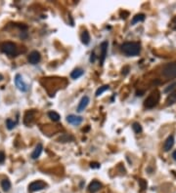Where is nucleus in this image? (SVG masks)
I'll return each instance as SVG.
<instances>
[{"mask_svg": "<svg viewBox=\"0 0 176 193\" xmlns=\"http://www.w3.org/2000/svg\"><path fill=\"white\" fill-rule=\"evenodd\" d=\"M121 51L128 57H135L141 52V46L137 42H125L121 45Z\"/></svg>", "mask_w": 176, "mask_h": 193, "instance_id": "1", "label": "nucleus"}, {"mask_svg": "<svg viewBox=\"0 0 176 193\" xmlns=\"http://www.w3.org/2000/svg\"><path fill=\"white\" fill-rule=\"evenodd\" d=\"M159 101V92L158 90H156L146 99L145 106L148 107V108H153V107H155L158 104Z\"/></svg>", "mask_w": 176, "mask_h": 193, "instance_id": "2", "label": "nucleus"}, {"mask_svg": "<svg viewBox=\"0 0 176 193\" xmlns=\"http://www.w3.org/2000/svg\"><path fill=\"white\" fill-rule=\"evenodd\" d=\"M162 75L166 78L176 77V63H167L162 68Z\"/></svg>", "mask_w": 176, "mask_h": 193, "instance_id": "3", "label": "nucleus"}, {"mask_svg": "<svg viewBox=\"0 0 176 193\" xmlns=\"http://www.w3.org/2000/svg\"><path fill=\"white\" fill-rule=\"evenodd\" d=\"M0 49H1L2 53L6 54V55H9V56H15L16 52H17V46H16V44L13 42H4L3 44L1 45Z\"/></svg>", "mask_w": 176, "mask_h": 193, "instance_id": "4", "label": "nucleus"}, {"mask_svg": "<svg viewBox=\"0 0 176 193\" xmlns=\"http://www.w3.org/2000/svg\"><path fill=\"white\" fill-rule=\"evenodd\" d=\"M47 186V184L45 183L44 181H35L33 182H31L28 186V190L30 192H35V191H39V190L44 189L45 187Z\"/></svg>", "mask_w": 176, "mask_h": 193, "instance_id": "5", "label": "nucleus"}, {"mask_svg": "<svg viewBox=\"0 0 176 193\" xmlns=\"http://www.w3.org/2000/svg\"><path fill=\"white\" fill-rule=\"evenodd\" d=\"M15 85H16V87H17L20 91H22V92H26V91L28 90V85L24 82L23 77L21 76L20 74H17L15 76Z\"/></svg>", "mask_w": 176, "mask_h": 193, "instance_id": "6", "label": "nucleus"}, {"mask_svg": "<svg viewBox=\"0 0 176 193\" xmlns=\"http://www.w3.org/2000/svg\"><path fill=\"white\" fill-rule=\"evenodd\" d=\"M67 121H68V123H70V124L73 125V126H78L81 124L82 121H83V118H82L81 116H77V115L71 114L67 117Z\"/></svg>", "mask_w": 176, "mask_h": 193, "instance_id": "7", "label": "nucleus"}, {"mask_svg": "<svg viewBox=\"0 0 176 193\" xmlns=\"http://www.w3.org/2000/svg\"><path fill=\"white\" fill-rule=\"evenodd\" d=\"M41 60V56H40V53L37 52V51H33L30 54H29L28 56V61L29 63L31 64H37Z\"/></svg>", "mask_w": 176, "mask_h": 193, "instance_id": "8", "label": "nucleus"}, {"mask_svg": "<svg viewBox=\"0 0 176 193\" xmlns=\"http://www.w3.org/2000/svg\"><path fill=\"white\" fill-rule=\"evenodd\" d=\"M89 103H90L89 96H82L80 101H79V103H78V106H77V111H78V112H82V111H83L84 109L88 106Z\"/></svg>", "mask_w": 176, "mask_h": 193, "instance_id": "9", "label": "nucleus"}, {"mask_svg": "<svg viewBox=\"0 0 176 193\" xmlns=\"http://www.w3.org/2000/svg\"><path fill=\"white\" fill-rule=\"evenodd\" d=\"M101 188H102V183L98 181H93L88 186V189L91 193H96L97 191H99Z\"/></svg>", "mask_w": 176, "mask_h": 193, "instance_id": "10", "label": "nucleus"}, {"mask_svg": "<svg viewBox=\"0 0 176 193\" xmlns=\"http://www.w3.org/2000/svg\"><path fill=\"white\" fill-rule=\"evenodd\" d=\"M108 41H104L101 44V64L104 63L105 59L107 57V52H108Z\"/></svg>", "mask_w": 176, "mask_h": 193, "instance_id": "11", "label": "nucleus"}, {"mask_svg": "<svg viewBox=\"0 0 176 193\" xmlns=\"http://www.w3.org/2000/svg\"><path fill=\"white\" fill-rule=\"evenodd\" d=\"M173 145H174V138H173V136H169L164 143V151H169V150L172 148Z\"/></svg>", "mask_w": 176, "mask_h": 193, "instance_id": "12", "label": "nucleus"}, {"mask_svg": "<svg viewBox=\"0 0 176 193\" xmlns=\"http://www.w3.org/2000/svg\"><path fill=\"white\" fill-rule=\"evenodd\" d=\"M42 149H43V146H42L41 143H38L35 147V149L33 150V152L31 153V158L33 159H37L39 156H40L41 152H42Z\"/></svg>", "mask_w": 176, "mask_h": 193, "instance_id": "13", "label": "nucleus"}, {"mask_svg": "<svg viewBox=\"0 0 176 193\" xmlns=\"http://www.w3.org/2000/svg\"><path fill=\"white\" fill-rule=\"evenodd\" d=\"M83 73H84V71L82 68H76L73 71H71V77L73 79H78L79 77H81L82 75H83Z\"/></svg>", "mask_w": 176, "mask_h": 193, "instance_id": "14", "label": "nucleus"}, {"mask_svg": "<svg viewBox=\"0 0 176 193\" xmlns=\"http://www.w3.org/2000/svg\"><path fill=\"white\" fill-rule=\"evenodd\" d=\"M81 41L83 43L84 45H88L90 42V35H89V32L87 30H84L81 33Z\"/></svg>", "mask_w": 176, "mask_h": 193, "instance_id": "15", "label": "nucleus"}, {"mask_svg": "<svg viewBox=\"0 0 176 193\" xmlns=\"http://www.w3.org/2000/svg\"><path fill=\"white\" fill-rule=\"evenodd\" d=\"M144 20H145V15L144 14H137V15H135L134 17H133L132 21H131V25L134 26L135 23H140V21H143Z\"/></svg>", "mask_w": 176, "mask_h": 193, "instance_id": "16", "label": "nucleus"}, {"mask_svg": "<svg viewBox=\"0 0 176 193\" xmlns=\"http://www.w3.org/2000/svg\"><path fill=\"white\" fill-rule=\"evenodd\" d=\"M176 103V92L170 94L168 98L166 99V104L167 105H172Z\"/></svg>", "mask_w": 176, "mask_h": 193, "instance_id": "17", "label": "nucleus"}, {"mask_svg": "<svg viewBox=\"0 0 176 193\" xmlns=\"http://www.w3.org/2000/svg\"><path fill=\"white\" fill-rule=\"evenodd\" d=\"M48 116H49V118L51 120H53V121L57 122L60 120V115H59V113H57L56 111H49L48 112Z\"/></svg>", "mask_w": 176, "mask_h": 193, "instance_id": "18", "label": "nucleus"}, {"mask_svg": "<svg viewBox=\"0 0 176 193\" xmlns=\"http://www.w3.org/2000/svg\"><path fill=\"white\" fill-rule=\"evenodd\" d=\"M1 186H2V188L5 190V191H8V190L11 188V182H10L9 179H3V181H1Z\"/></svg>", "mask_w": 176, "mask_h": 193, "instance_id": "19", "label": "nucleus"}, {"mask_svg": "<svg viewBox=\"0 0 176 193\" xmlns=\"http://www.w3.org/2000/svg\"><path fill=\"white\" fill-rule=\"evenodd\" d=\"M108 90H110V86H109V85H104V86L100 87L99 89L96 91L95 95H96V96H99L100 95H102L103 93H105L106 91H108Z\"/></svg>", "mask_w": 176, "mask_h": 193, "instance_id": "20", "label": "nucleus"}, {"mask_svg": "<svg viewBox=\"0 0 176 193\" xmlns=\"http://www.w3.org/2000/svg\"><path fill=\"white\" fill-rule=\"evenodd\" d=\"M132 129H133V131H134L135 133H137V134H139V133L142 132V126H141L139 123H137V122L133 123Z\"/></svg>", "mask_w": 176, "mask_h": 193, "instance_id": "21", "label": "nucleus"}, {"mask_svg": "<svg viewBox=\"0 0 176 193\" xmlns=\"http://www.w3.org/2000/svg\"><path fill=\"white\" fill-rule=\"evenodd\" d=\"M6 126H7L8 130H13V129L15 128V126H16V122H14L12 119H10L9 118V119L6 120Z\"/></svg>", "mask_w": 176, "mask_h": 193, "instance_id": "22", "label": "nucleus"}, {"mask_svg": "<svg viewBox=\"0 0 176 193\" xmlns=\"http://www.w3.org/2000/svg\"><path fill=\"white\" fill-rule=\"evenodd\" d=\"M175 88H176V83H173V84L169 85L167 88H165L164 92L165 94H167V93H169V92H171V91H173V90L175 89Z\"/></svg>", "mask_w": 176, "mask_h": 193, "instance_id": "23", "label": "nucleus"}, {"mask_svg": "<svg viewBox=\"0 0 176 193\" xmlns=\"http://www.w3.org/2000/svg\"><path fill=\"white\" fill-rule=\"evenodd\" d=\"M139 184H140L141 189L142 190L147 188V182H146V181H144V179H139Z\"/></svg>", "mask_w": 176, "mask_h": 193, "instance_id": "24", "label": "nucleus"}, {"mask_svg": "<svg viewBox=\"0 0 176 193\" xmlns=\"http://www.w3.org/2000/svg\"><path fill=\"white\" fill-rule=\"evenodd\" d=\"M5 158H6V156H5V153L3 151H0V164H2V163L5 161Z\"/></svg>", "mask_w": 176, "mask_h": 193, "instance_id": "25", "label": "nucleus"}, {"mask_svg": "<svg viewBox=\"0 0 176 193\" xmlns=\"http://www.w3.org/2000/svg\"><path fill=\"white\" fill-rule=\"evenodd\" d=\"M90 167H91L92 169H98V168H100V164H99V163L93 162V163L90 164Z\"/></svg>", "mask_w": 176, "mask_h": 193, "instance_id": "26", "label": "nucleus"}, {"mask_svg": "<svg viewBox=\"0 0 176 193\" xmlns=\"http://www.w3.org/2000/svg\"><path fill=\"white\" fill-rule=\"evenodd\" d=\"M95 61V55H94V53H92L91 58H90V61Z\"/></svg>", "mask_w": 176, "mask_h": 193, "instance_id": "27", "label": "nucleus"}, {"mask_svg": "<svg viewBox=\"0 0 176 193\" xmlns=\"http://www.w3.org/2000/svg\"><path fill=\"white\" fill-rule=\"evenodd\" d=\"M172 157H173V159H174V160L176 161V150L172 153Z\"/></svg>", "mask_w": 176, "mask_h": 193, "instance_id": "28", "label": "nucleus"}]
</instances>
